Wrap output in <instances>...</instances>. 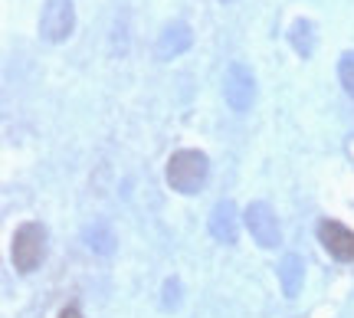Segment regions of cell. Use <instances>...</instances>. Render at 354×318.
Returning <instances> with one entry per match:
<instances>
[{
	"label": "cell",
	"instance_id": "obj_1",
	"mask_svg": "<svg viewBox=\"0 0 354 318\" xmlns=\"http://www.w3.org/2000/svg\"><path fill=\"white\" fill-rule=\"evenodd\" d=\"M207 171H210L207 154L184 148V151L171 154V161H167V184L177 194H197L203 187V180H207Z\"/></svg>",
	"mask_w": 354,
	"mask_h": 318
},
{
	"label": "cell",
	"instance_id": "obj_7",
	"mask_svg": "<svg viewBox=\"0 0 354 318\" xmlns=\"http://www.w3.org/2000/svg\"><path fill=\"white\" fill-rule=\"evenodd\" d=\"M190 43H194V37H190L187 24H167L161 39H158V59H174L184 50H190Z\"/></svg>",
	"mask_w": 354,
	"mask_h": 318
},
{
	"label": "cell",
	"instance_id": "obj_12",
	"mask_svg": "<svg viewBox=\"0 0 354 318\" xmlns=\"http://www.w3.org/2000/svg\"><path fill=\"white\" fill-rule=\"evenodd\" d=\"M338 79H342L344 92L354 99V53H344L342 63H338Z\"/></svg>",
	"mask_w": 354,
	"mask_h": 318
},
{
	"label": "cell",
	"instance_id": "obj_4",
	"mask_svg": "<svg viewBox=\"0 0 354 318\" xmlns=\"http://www.w3.org/2000/svg\"><path fill=\"white\" fill-rule=\"evenodd\" d=\"M253 92H256V82H253V73L246 69L243 63H233L227 69V79H223V95L233 112H246L253 105Z\"/></svg>",
	"mask_w": 354,
	"mask_h": 318
},
{
	"label": "cell",
	"instance_id": "obj_11",
	"mask_svg": "<svg viewBox=\"0 0 354 318\" xmlns=\"http://www.w3.org/2000/svg\"><path fill=\"white\" fill-rule=\"evenodd\" d=\"M88 246L95 250V253H112L115 250V233L105 223H95V227L88 230Z\"/></svg>",
	"mask_w": 354,
	"mask_h": 318
},
{
	"label": "cell",
	"instance_id": "obj_10",
	"mask_svg": "<svg viewBox=\"0 0 354 318\" xmlns=\"http://www.w3.org/2000/svg\"><path fill=\"white\" fill-rule=\"evenodd\" d=\"M312 30H315V26L308 24V20H295V24H292L289 39H292V46H295L299 56H312V50H315V37H312Z\"/></svg>",
	"mask_w": 354,
	"mask_h": 318
},
{
	"label": "cell",
	"instance_id": "obj_6",
	"mask_svg": "<svg viewBox=\"0 0 354 318\" xmlns=\"http://www.w3.org/2000/svg\"><path fill=\"white\" fill-rule=\"evenodd\" d=\"M318 240L335 259H342V263L354 259V233L338 220H322L318 223Z\"/></svg>",
	"mask_w": 354,
	"mask_h": 318
},
{
	"label": "cell",
	"instance_id": "obj_9",
	"mask_svg": "<svg viewBox=\"0 0 354 318\" xmlns=\"http://www.w3.org/2000/svg\"><path fill=\"white\" fill-rule=\"evenodd\" d=\"M302 259L295 253H289L286 259H282V266H279V279H282V292L286 295H299V289H302Z\"/></svg>",
	"mask_w": 354,
	"mask_h": 318
},
{
	"label": "cell",
	"instance_id": "obj_13",
	"mask_svg": "<svg viewBox=\"0 0 354 318\" xmlns=\"http://www.w3.org/2000/svg\"><path fill=\"white\" fill-rule=\"evenodd\" d=\"M59 318H82V312H79L76 306H69V308H63V312H59Z\"/></svg>",
	"mask_w": 354,
	"mask_h": 318
},
{
	"label": "cell",
	"instance_id": "obj_3",
	"mask_svg": "<svg viewBox=\"0 0 354 318\" xmlns=\"http://www.w3.org/2000/svg\"><path fill=\"white\" fill-rule=\"evenodd\" d=\"M76 26V10H73V0H50L46 10H43V20H39V33L50 43H63Z\"/></svg>",
	"mask_w": 354,
	"mask_h": 318
},
{
	"label": "cell",
	"instance_id": "obj_5",
	"mask_svg": "<svg viewBox=\"0 0 354 318\" xmlns=\"http://www.w3.org/2000/svg\"><path fill=\"white\" fill-rule=\"evenodd\" d=\"M246 227H250V233H253V240L259 243V246H266V250H272V246H279V220L276 214H272V207L263 204V200H256V204L246 207Z\"/></svg>",
	"mask_w": 354,
	"mask_h": 318
},
{
	"label": "cell",
	"instance_id": "obj_2",
	"mask_svg": "<svg viewBox=\"0 0 354 318\" xmlns=\"http://www.w3.org/2000/svg\"><path fill=\"white\" fill-rule=\"evenodd\" d=\"M46 256V227L30 220L13 233V266L20 272H33Z\"/></svg>",
	"mask_w": 354,
	"mask_h": 318
},
{
	"label": "cell",
	"instance_id": "obj_8",
	"mask_svg": "<svg viewBox=\"0 0 354 318\" xmlns=\"http://www.w3.org/2000/svg\"><path fill=\"white\" fill-rule=\"evenodd\" d=\"M210 233L220 243H236V207L230 200H220L210 214Z\"/></svg>",
	"mask_w": 354,
	"mask_h": 318
}]
</instances>
